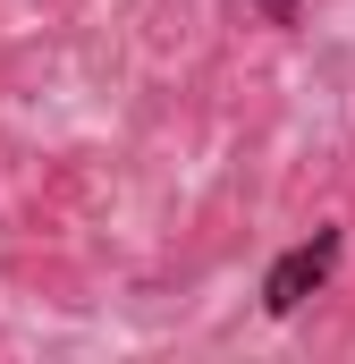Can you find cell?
Returning a JSON list of instances; mask_svg holds the SVG:
<instances>
[{
	"label": "cell",
	"instance_id": "6da1fadb",
	"mask_svg": "<svg viewBox=\"0 0 355 364\" xmlns=\"http://www.w3.org/2000/svg\"><path fill=\"white\" fill-rule=\"evenodd\" d=\"M339 246H347L339 229H313L305 246H288V255L263 272V314H279V322H288L305 296H322V288H330V272H339Z\"/></svg>",
	"mask_w": 355,
	"mask_h": 364
},
{
	"label": "cell",
	"instance_id": "7a4b0ae2",
	"mask_svg": "<svg viewBox=\"0 0 355 364\" xmlns=\"http://www.w3.org/2000/svg\"><path fill=\"white\" fill-rule=\"evenodd\" d=\"M246 9H263L271 26H296V0H246Z\"/></svg>",
	"mask_w": 355,
	"mask_h": 364
}]
</instances>
